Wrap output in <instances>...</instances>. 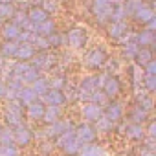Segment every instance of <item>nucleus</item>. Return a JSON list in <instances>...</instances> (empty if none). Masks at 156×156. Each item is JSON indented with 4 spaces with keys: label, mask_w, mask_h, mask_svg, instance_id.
I'll return each mask as SVG.
<instances>
[{
    "label": "nucleus",
    "mask_w": 156,
    "mask_h": 156,
    "mask_svg": "<svg viewBox=\"0 0 156 156\" xmlns=\"http://www.w3.org/2000/svg\"><path fill=\"white\" fill-rule=\"evenodd\" d=\"M81 116H83V119H85L87 123H96V121L103 116V107L87 101V103L81 107Z\"/></svg>",
    "instance_id": "obj_13"
},
{
    "label": "nucleus",
    "mask_w": 156,
    "mask_h": 156,
    "mask_svg": "<svg viewBox=\"0 0 156 156\" xmlns=\"http://www.w3.org/2000/svg\"><path fill=\"white\" fill-rule=\"evenodd\" d=\"M30 87L33 88V92L37 94V98H41V96H44V94L50 90V79H48V77H44V75H41L39 79L33 81Z\"/></svg>",
    "instance_id": "obj_32"
},
{
    "label": "nucleus",
    "mask_w": 156,
    "mask_h": 156,
    "mask_svg": "<svg viewBox=\"0 0 156 156\" xmlns=\"http://www.w3.org/2000/svg\"><path fill=\"white\" fill-rule=\"evenodd\" d=\"M141 90H145V92H149V94H152V92H156V75H145L143 73V77H141Z\"/></svg>",
    "instance_id": "obj_38"
},
{
    "label": "nucleus",
    "mask_w": 156,
    "mask_h": 156,
    "mask_svg": "<svg viewBox=\"0 0 156 156\" xmlns=\"http://www.w3.org/2000/svg\"><path fill=\"white\" fill-rule=\"evenodd\" d=\"M77 156H103V149L98 141L94 143H83Z\"/></svg>",
    "instance_id": "obj_31"
},
{
    "label": "nucleus",
    "mask_w": 156,
    "mask_h": 156,
    "mask_svg": "<svg viewBox=\"0 0 156 156\" xmlns=\"http://www.w3.org/2000/svg\"><path fill=\"white\" fill-rule=\"evenodd\" d=\"M123 116H125V110H123L121 103H118V101H114V99H110V101L103 107V118H107V119L112 121L114 125L119 123V121L123 119Z\"/></svg>",
    "instance_id": "obj_10"
},
{
    "label": "nucleus",
    "mask_w": 156,
    "mask_h": 156,
    "mask_svg": "<svg viewBox=\"0 0 156 156\" xmlns=\"http://www.w3.org/2000/svg\"><path fill=\"white\" fill-rule=\"evenodd\" d=\"M4 96H6V83L0 79V99H4Z\"/></svg>",
    "instance_id": "obj_51"
},
{
    "label": "nucleus",
    "mask_w": 156,
    "mask_h": 156,
    "mask_svg": "<svg viewBox=\"0 0 156 156\" xmlns=\"http://www.w3.org/2000/svg\"><path fill=\"white\" fill-rule=\"evenodd\" d=\"M88 101H90V103H96V105H99V107H105L110 99L103 94V90H101V88H98V90H96V92L88 98Z\"/></svg>",
    "instance_id": "obj_41"
},
{
    "label": "nucleus",
    "mask_w": 156,
    "mask_h": 156,
    "mask_svg": "<svg viewBox=\"0 0 156 156\" xmlns=\"http://www.w3.org/2000/svg\"><path fill=\"white\" fill-rule=\"evenodd\" d=\"M147 2L145 0H125L123 2V9H125V17H132L138 9H141Z\"/></svg>",
    "instance_id": "obj_34"
},
{
    "label": "nucleus",
    "mask_w": 156,
    "mask_h": 156,
    "mask_svg": "<svg viewBox=\"0 0 156 156\" xmlns=\"http://www.w3.org/2000/svg\"><path fill=\"white\" fill-rule=\"evenodd\" d=\"M53 151H55V143H53L51 140H46V141H42V143H41V147H39V152H41V154H44V156L51 154Z\"/></svg>",
    "instance_id": "obj_48"
},
{
    "label": "nucleus",
    "mask_w": 156,
    "mask_h": 156,
    "mask_svg": "<svg viewBox=\"0 0 156 156\" xmlns=\"http://www.w3.org/2000/svg\"><path fill=\"white\" fill-rule=\"evenodd\" d=\"M110 2H112V6H121L125 0H110Z\"/></svg>",
    "instance_id": "obj_52"
},
{
    "label": "nucleus",
    "mask_w": 156,
    "mask_h": 156,
    "mask_svg": "<svg viewBox=\"0 0 156 156\" xmlns=\"http://www.w3.org/2000/svg\"><path fill=\"white\" fill-rule=\"evenodd\" d=\"M73 132H75V138H77V141H79L81 145L83 143H94V141H98V130H96L94 123L83 121V123L73 127Z\"/></svg>",
    "instance_id": "obj_6"
},
{
    "label": "nucleus",
    "mask_w": 156,
    "mask_h": 156,
    "mask_svg": "<svg viewBox=\"0 0 156 156\" xmlns=\"http://www.w3.org/2000/svg\"><path fill=\"white\" fill-rule=\"evenodd\" d=\"M4 121H6V125H8L9 129H15V127H19L20 123H24V119H20V118L13 116V114H9V112H4Z\"/></svg>",
    "instance_id": "obj_47"
},
{
    "label": "nucleus",
    "mask_w": 156,
    "mask_h": 156,
    "mask_svg": "<svg viewBox=\"0 0 156 156\" xmlns=\"http://www.w3.org/2000/svg\"><path fill=\"white\" fill-rule=\"evenodd\" d=\"M156 17V13H154V9H152V6H149V4H145L141 9H138L134 15H132V19L140 24V26H145L149 20H152Z\"/></svg>",
    "instance_id": "obj_23"
},
{
    "label": "nucleus",
    "mask_w": 156,
    "mask_h": 156,
    "mask_svg": "<svg viewBox=\"0 0 156 156\" xmlns=\"http://www.w3.org/2000/svg\"><path fill=\"white\" fill-rule=\"evenodd\" d=\"M15 11H17V8H15L13 4H0V19L9 20Z\"/></svg>",
    "instance_id": "obj_44"
},
{
    "label": "nucleus",
    "mask_w": 156,
    "mask_h": 156,
    "mask_svg": "<svg viewBox=\"0 0 156 156\" xmlns=\"http://www.w3.org/2000/svg\"><path fill=\"white\" fill-rule=\"evenodd\" d=\"M26 110V118H30V119H33V121H42V114H44V108H46V105L41 101V99H35L33 103H30L28 107H24Z\"/></svg>",
    "instance_id": "obj_19"
},
{
    "label": "nucleus",
    "mask_w": 156,
    "mask_h": 156,
    "mask_svg": "<svg viewBox=\"0 0 156 156\" xmlns=\"http://www.w3.org/2000/svg\"><path fill=\"white\" fill-rule=\"evenodd\" d=\"M55 31H57V26H55V22H53L51 17H50L48 20H44V22L33 26V33L39 35V37H50V35L55 33Z\"/></svg>",
    "instance_id": "obj_24"
},
{
    "label": "nucleus",
    "mask_w": 156,
    "mask_h": 156,
    "mask_svg": "<svg viewBox=\"0 0 156 156\" xmlns=\"http://www.w3.org/2000/svg\"><path fill=\"white\" fill-rule=\"evenodd\" d=\"M48 42H50V50H53V48H59V46L66 44V37H64L62 33L55 31V33H51V35L48 37Z\"/></svg>",
    "instance_id": "obj_40"
},
{
    "label": "nucleus",
    "mask_w": 156,
    "mask_h": 156,
    "mask_svg": "<svg viewBox=\"0 0 156 156\" xmlns=\"http://www.w3.org/2000/svg\"><path fill=\"white\" fill-rule=\"evenodd\" d=\"M41 8H42L48 15H51V13H55L57 8H59V0H41Z\"/></svg>",
    "instance_id": "obj_45"
},
{
    "label": "nucleus",
    "mask_w": 156,
    "mask_h": 156,
    "mask_svg": "<svg viewBox=\"0 0 156 156\" xmlns=\"http://www.w3.org/2000/svg\"><path fill=\"white\" fill-rule=\"evenodd\" d=\"M73 127H75V125L70 123L68 129H66L57 140H53L55 147L61 149V152H62L64 156H77V154H79V149H81V143L77 141V138H75Z\"/></svg>",
    "instance_id": "obj_1"
},
{
    "label": "nucleus",
    "mask_w": 156,
    "mask_h": 156,
    "mask_svg": "<svg viewBox=\"0 0 156 156\" xmlns=\"http://www.w3.org/2000/svg\"><path fill=\"white\" fill-rule=\"evenodd\" d=\"M35 53H37V51H35V48H33L30 42H19L13 59L19 61V62H30V61L35 57Z\"/></svg>",
    "instance_id": "obj_14"
},
{
    "label": "nucleus",
    "mask_w": 156,
    "mask_h": 156,
    "mask_svg": "<svg viewBox=\"0 0 156 156\" xmlns=\"http://www.w3.org/2000/svg\"><path fill=\"white\" fill-rule=\"evenodd\" d=\"M98 88H99V87H98V77H96V75L85 77V79H83L79 85H77V88H75V101L87 103L88 98H90Z\"/></svg>",
    "instance_id": "obj_3"
},
{
    "label": "nucleus",
    "mask_w": 156,
    "mask_h": 156,
    "mask_svg": "<svg viewBox=\"0 0 156 156\" xmlns=\"http://www.w3.org/2000/svg\"><path fill=\"white\" fill-rule=\"evenodd\" d=\"M101 90H103V94H105L108 99H116L118 94L121 92V81H119V77L108 73L107 79H105V83H103V87H101Z\"/></svg>",
    "instance_id": "obj_11"
},
{
    "label": "nucleus",
    "mask_w": 156,
    "mask_h": 156,
    "mask_svg": "<svg viewBox=\"0 0 156 156\" xmlns=\"http://www.w3.org/2000/svg\"><path fill=\"white\" fill-rule=\"evenodd\" d=\"M31 141H33V130L28 125L20 123L19 127L13 129V143L17 147H28Z\"/></svg>",
    "instance_id": "obj_9"
},
{
    "label": "nucleus",
    "mask_w": 156,
    "mask_h": 156,
    "mask_svg": "<svg viewBox=\"0 0 156 156\" xmlns=\"http://www.w3.org/2000/svg\"><path fill=\"white\" fill-rule=\"evenodd\" d=\"M138 44H136V41H134V33L123 42V46H121V51H123V57L127 59V61H132L134 59V55H136V51H138Z\"/></svg>",
    "instance_id": "obj_29"
},
{
    "label": "nucleus",
    "mask_w": 156,
    "mask_h": 156,
    "mask_svg": "<svg viewBox=\"0 0 156 156\" xmlns=\"http://www.w3.org/2000/svg\"><path fill=\"white\" fill-rule=\"evenodd\" d=\"M68 87V77L64 73H57L55 77L50 79V88H57V90H64Z\"/></svg>",
    "instance_id": "obj_37"
},
{
    "label": "nucleus",
    "mask_w": 156,
    "mask_h": 156,
    "mask_svg": "<svg viewBox=\"0 0 156 156\" xmlns=\"http://www.w3.org/2000/svg\"><path fill=\"white\" fill-rule=\"evenodd\" d=\"M154 59V51H152V48H138V51H136V55H134V64L136 66H140V68H143L149 61H152Z\"/></svg>",
    "instance_id": "obj_26"
},
{
    "label": "nucleus",
    "mask_w": 156,
    "mask_h": 156,
    "mask_svg": "<svg viewBox=\"0 0 156 156\" xmlns=\"http://www.w3.org/2000/svg\"><path fill=\"white\" fill-rule=\"evenodd\" d=\"M64 37H66V44L73 50H83L88 41V33L83 26H73Z\"/></svg>",
    "instance_id": "obj_5"
},
{
    "label": "nucleus",
    "mask_w": 156,
    "mask_h": 156,
    "mask_svg": "<svg viewBox=\"0 0 156 156\" xmlns=\"http://www.w3.org/2000/svg\"><path fill=\"white\" fill-rule=\"evenodd\" d=\"M94 127H96V130H98V134L99 132H105V134H110V132H114V129H116V125L112 123V121H108L107 118H99L96 123H94Z\"/></svg>",
    "instance_id": "obj_36"
},
{
    "label": "nucleus",
    "mask_w": 156,
    "mask_h": 156,
    "mask_svg": "<svg viewBox=\"0 0 156 156\" xmlns=\"http://www.w3.org/2000/svg\"><path fill=\"white\" fill-rule=\"evenodd\" d=\"M41 77V72H39V68H35L31 62L28 64V68L20 73V77H19V81L22 83V85H31L33 81H37Z\"/></svg>",
    "instance_id": "obj_27"
},
{
    "label": "nucleus",
    "mask_w": 156,
    "mask_h": 156,
    "mask_svg": "<svg viewBox=\"0 0 156 156\" xmlns=\"http://www.w3.org/2000/svg\"><path fill=\"white\" fill-rule=\"evenodd\" d=\"M4 66H6V59L0 55V70H4Z\"/></svg>",
    "instance_id": "obj_53"
},
{
    "label": "nucleus",
    "mask_w": 156,
    "mask_h": 156,
    "mask_svg": "<svg viewBox=\"0 0 156 156\" xmlns=\"http://www.w3.org/2000/svg\"><path fill=\"white\" fill-rule=\"evenodd\" d=\"M112 2L110 0H90L88 9L92 13V17L96 19L98 24L107 26L110 22V13H112Z\"/></svg>",
    "instance_id": "obj_2"
},
{
    "label": "nucleus",
    "mask_w": 156,
    "mask_h": 156,
    "mask_svg": "<svg viewBox=\"0 0 156 156\" xmlns=\"http://www.w3.org/2000/svg\"><path fill=\"white\" fill-rule=\"evenodd\" d=\"M0 35H2L4 41H17L20 35V28L11 20H4V24L0 26Z\"/></svg>",
    "instance_id": "obj_21"
},
{
    "label": "nucleus",
    "mask_w": 156,
    "mask_h": 156,
    "mask_svg": "<svg viewBox=\"0 0 156 156\" xmlns=\"http://www.w3.org/2000/svg\"><path fill=\"white\" fill-rule=\"evenodd\" d=\"M134 105L143 108L145 112H152L154 108V99H152V94L145 92V90H136V96H134Z\"/></svg>",
    "instance_id": "obj_15"
},
{
    "label": "nucleus",
    "mask_w": 156,
    "mask_h": 156,
    "mask_svg": "<svg viewBox=\"0 0 156 156\" xmlns=\"http://www.w3.org/2000/svg\"><path fill=\"white\" fill-rule=\"evenodd\" d=\"M123 134H125V136H127V140H130V141H143V140H145L143 125L127 123V125L123 127Z\"/></svg>",
    "instance_id": "obj_20"
},
{
    "label": "nucleus",
    "mask_w": 156,
    "mask_h": 156,
    "mask_svg": "<svg viewBox=\"0 0 156 156\" xmlns=\"http://www.w3.org/2000/svg\"><path fill=\"white\" fill-rule=\"evenodd\" d=\"M46 107H64L68 101H66V92L64 90H57V88H50L44 96L39 98Z\"/></svg>",
    "instance_id": "obj_7"
},
{
    "label": "nucleus",
    "mask_w": 156,
    "mask_h": 156,
    "mask_svg": "<svg viewBox=\"0 0 156 156\" xmlns=\"http://www.w3.org/2000/svg\"><path fill=\"white\" fill-rule=\"evenodd\" d=\"M2 129H4V127H2V123H0V132H2Z\"/></svg>",
    "instance_id": "obj_56"
},
{
    "label": "nucleus",
    "mask_w": 156,
    "mask_h": 156,
    "mask_svg": "<svg viewBox=\"0 0 156 156\" xmlns=\"http://www.w3.org/2000/svg\"><path fill=\"white\" fill-rule=\"evenodd\" d=\"M108 61V53L101 48V46H96L92 50L87 51L85 55V66L90 68V70H101Z\"/></svg>",
    "instance_id": "obj_4"
},
{
    "label": "nucleus",
    "mask_w": 156,
    "mask_h": 156,
    "mask_svg": "<svg viewBox=\"0 0 156 156\" xmlns=\"http://www.w3.org/2000/svg\"><path fill=\"white\" fill-rule=\"evenodd\" d=\"M6 83V99L8 101H11V99H17V96H19V92H20V88L24 87L17 77H9L8 81H4Z\"/></svg>",
    "instance_id": "obj_25"
},
{
    "label": "nucleus",
    "mask_w": 156,
    "mask_h": 156,
    "mask_svg": "<svg viewBox=\"0 0 156 156\" xmlns=\"http://www.w3.org/2000/svg\"><path fill=\"white\" fill-rule=\"evenodd\" d=\"M26 17H28V20H30V24H41V22H44V20H48L50 19V15L41 8V6H31L28 11H26Z\"/></svg>",
    "instance_id": "obj_22"
},
{
    "label": "nucleus",
    "mask_w": 156,
    "mask_h": 156,
    "mask_svg": "<svg viewBox=\"0 0 156 156\" xmlns=\"http://www.w3.org/2000/svg\"><path fill=\"white\" fill-rule=\"evenodd\" d=\"M107 33H108V37L112 41H121V39H125L130 33V26L125 20H121V22H110V24H107Z\"/></svg>",
    "instance_id": "obj_12"
},
{
    "label": "nucleus",
    "mask_w": 156,
    "mask_h": 156,
    "mask_svg": "<svg viewBox=\"0 0 156 156\" xmlns=\"http://www.w3.org/2000/svg\"><path fill=\"white\" fill-rule=\"evenodd\" d=\"M30 62L35 68H39V72H42V70H51L55 66V62H57V57L53 53H50V50L48 51H37L35 57Z\"/></svg>",
    "instance_id": "obj_8"
},
{
    "label": "nucleus",
    "mask_w": 156,
    "mask_h": 156,
    "mask_svg": "<svg viewBox=\"0 0 156 156\" xmlns=\"http://www.w3.org/2000/svg\"><path fill=\"white\" fill-rule=\"evenodd\" d=\"M17 99H19V103H20L22 107H28L30 103H33V101H35V99H39V98H37V94L33 92V88H31L30 85H24V87L20 88V92H19Z\"/></svg>",
    "instance_id": "obj_28"
},
{
    "label": "nucleus",
    "mask_w": 156,
    "mask_h": 156,
    "mask_svg": "<svg viewBox=\"0 0 156 156\" xmlns=\"http://www.w3.org/2000/svg\"><path fill=\"white\" fill-rule=\"evenodd\" d=\"M149 112H145L143 108H140V107H136V105H132L129 110H127V119H129V123H136V125H145L147 121H149Z\"/></svg>",
    "instance_id": "obj_18"
},
{
    "label": "nucleus",
    "mask_w": 156,
    "mask_h": 156,
    "mask_svg": "<svg viewBox=\"0 0 156 156\" xmlns=\"http://www.w3.org/2000/svg\"><path fill=\"white\" fill-rule=\"evenodd\" d=\"M143 130H145V138L156 140V121H154L152 118H149V121L143 125Z\"/></svg>",
    "instance_id": "obj_46"
},
{
    "label": "nucleus",
    "mask_w": 156,
    "mask_h": 156,
    "mask_svg": "<svg viewBox=\"0 0 156 156\" xmlns=\"http://www.w3.org/2000/svg\"><path fill=\"white\" fill-rule=\"evenodd\" d=\"M134 41L140 48H154V42H156V33L154 31H149V30H141L138 33H134Z\"/></svg>",
    "instance_id": "obj_17"
},
{
    "label": "nucleus",
    "mask_w": 156,
    "mask_h": 156,
    "mask_svg": "<svg viewBox=\"0 0 156 156\" xmlns=\"http://www.w3.org/2000/svg\"><path fill=\"white\" fill-rule=\"evenodd\" d=\"M141 70H143V73H145V75H156V61H154V59H152V61H149Z\"/></svg>",
    "instance_id": "obj_50"
},
{
    "label": "nucleus",
    "mask_w": 156,
    "mask_h": 156,
    "mask_svg": "<svg viewBox=\"0 0 156 156\" xmlns=\"http://www.w3.org/2000/svg\"><path fill=\"white\" fill-rule=\"evenodd\" d=\"M2 24H4V19H0V26H2Z\"/></svg>",
    "instance_id": "obj_55"
},
{
    "label": "nucleus",
    "mask_w": 156,
    "mask_h": 156,
    "mask_svg": "<svg viewBox=\"0 0 156 156\" xmlns=\"http://www.w3.org/2000/svg\"><path fill=\"white\" fill-rule=\"evenodd\" d=\"M4 112H9V114H13V116H17V118L24 119V107L19 103V99H11V101H8Z\"/></svg>",
    "instance_id": "obj_35"
},
{
    "label": "nucleus",
    "mask_w": 156,
    "mask_h": 156,
    "mask_svg": "<svg viewBox=\"0 0 156 156\" xmlns=\"http://www.w3.org/2000/svg\"><path fill=\"white\" fill-rule=\"evenodd\" d=\"M31 46L35 48V51H48V50H50L48 37H39V35H35L33 41H31Z\"/></svg>",
    "instance_id": "obj_39"
},
{
    "label": "nucleus",
    "mask_w": 156,
    "mask_h": 156,
    "mask_svg": "<svg viewBox=\"0 0 156 156\" xmlns=\"http://www.w3.org/2000/svg\"><path fill=\"white\" fill-rule=\"evenodd\" d=\"M68 125H70V121H62V119H59V121H55V123H50V125H46V129H44V138L46 140H57L66 129H68Z\"/></svg>",
    "instance_id": "obj_16"
},
{
    "label": "nucleus",
    "mask_w": 156,
    "mask_h": 156,
    "mask_svg": "<svg viewBox=\"0 0 156 156\" xmlns=\"http://www.w3.org/2000/svg\"><path fill=\"white\" fill-rule=\"evenodd\" d=\"M19 154L20 152H19V147L15 143H9V145L0 143V156H19Z\"/></svg>",
    "instance_id": "obj_42"
},
{
    "label": "nucleus",
    "mask_w": 156,
    "mask_h": 156,
    "mask_svg": "<svg viewBox=\"0 0 156 156\" xmlns=\"http://www.w3.org/2000/svg\"><path fill=\"white\" fill-rule=\"evenodd\" d=\"M17 46H19L17 41H2V44H0V55L4 59H13Z\"/></svg>",
    "instance_id": "obj_33"
},
{
    "label": "nucleus",
    "mask_w": 156,
    "mask_h": 156,
    "mask_svg": "<svg viewBox=\"0 0 156 156\" xmlns=\"http://www.w3.org/2000/svg\"><path fill=\"white\" fill-rule=\"evenodd\" d=\"M15 0H0V4H13Z\"/></svg>",
    "instance_id": "obj_54"
},
{
    "label": "nucleus",
    "mask_w": 156,
    "mask_h": 156,
    "mask_svg": "<svg viewBox=\"0 0 156 156\" xmlns=\"http://www.w3.org/2000/svg\"><path fill=\"white\" fill-rule=\"evenodd\" d=\"M0 143H6V145L13 143V129H9V127L2 129V132H0Z\"/></svg>",
    "instance_id": "obj_49"
},
{
    "label": "nucleus",
    "mask_w": 156,
    "mask_h": 156,
    "mask_svg": "<svg viewBox=\"0 0 156 156\" xmlns=\"http://www.w3.org/2000/svg\"><path fill=\"white\" fill-rule=\"evenodd\" d=\"M61 118H62V108H61V107H46V108H44L42 121H44L46 125L55 123V121H59Z\"/></svg>",
    "instance_id": "obj_30"
},
{
    "label": "nucleus",
    "mask_w": 156,
    "mask_h": 156,
    "mask_svg": "<svg viewBox=\"0 0 156 156\" xmlns=\"http://www.w3.org/2000/svg\"><path fill=\"white\" fill-rule=\"evenodd\" d=\"M127 17H125V9H123V4L121 6H114L112 8V13H110V22H121V20H125ZM108 22V24H110Z\"/></svg>",
    "instance_id": "obj_43"
}]
</instances>
